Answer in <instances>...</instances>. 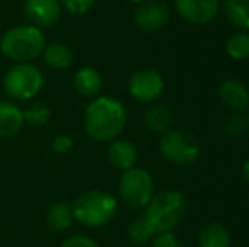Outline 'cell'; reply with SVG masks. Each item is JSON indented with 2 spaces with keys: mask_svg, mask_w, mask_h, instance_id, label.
<instances>
[{
  "mask_svg": "<svg viewBox=\"0 0 249 247\" xmlns=\"http://www.w3.org/2000/svg\"><path fill=\"white\" fill-rule=\"evenodd\" d=\"M127 124V112L122 102L114 97H95L87 105L83 125L93 141L112 142L119 139Z\"/></svg>",
  "mask_w": 249,
  "mask_h": 247,
  "instance_id": "obj_1",
  "label": "cell"
},
{
  "mask_svg": "<svg viewBox=\"0 0 249 247\" xmlns=\"http://www.w3.org/2000/svg\"><path fill=\"white\" fill-rule=\"evenodd\" d=\"M46 48V36L43 29L31 24L14 26L0 39V51L10 61L31 63L43 54Z\"/></svg>",
  "mask_w": 249,
  "mask_h": 247,
  "instance_id": "obj_2",
  "label": "cell"
},
{
  "mask_svg": "<svg viewBox=\"0 0 249 247\" xmlns=\"http://www.w3.org/2000/svg\"><path fill=\"white\" fill-rule=\"evenodd\" d=\"M73 217L78 224L90 229L104 227L117 214V200L104 190H89L76 197L71 203Z\"/></svg>",
  "mask_w": 249,
  "mask_h": 247,
  "instance_id": "obj_3",
  "label": "cell"
},
{
  "mask_svg": "<svg viewBox=\"0 0 249 247\" xmlns=\"http://www.w3.org/2000/svg\"><path fill=\"white\" fill-rule=\"evenodd\" d=\"M187 212L185 197L178 190H163L153 195L144 207V217L156 234L171 232Z\"/></svg>",
  "mask_w": 249,
  "mask_h": 247,
  "instance_id": "obj_4",
  "label": "cell"
},
{
  "mask_svg": "<svg viewBox=\"0 0 249 247\" xmlns=\"http://www.w3.org/2000/svg\"><path fill=\"white\" fill-rule=\"evenodd\" d=\"M44 86V76L33 63H16L3 76V90L10 99L26 102L39 95Z\"/></svg>",
  "mask_w": 249,
  "mask_h": 247,
  "instance_id": "obj_5",
  "label": "cell"
},
{
  "mask_svg": "<svg viewBox=\"0 0 249 247\" xmlns=\"http://www.w3.org/2000/svg\"><path fill=\"white\" fill-rule=\"evenodd\" d=\"M160 152L164 161L175 166H187L198 159L200 144L190 132L170 129L160 139Z\"/></svg>",
  "mask_w": 249,
  "mask_h": 247,
  "instance_id": "obj_6",
  "label": "cell"
},
{
  "mask_svg": "<svg viewBox=\"0 0 249 247\" xmlns=\"http://www.w3.org/2000/svg\"><path fill=\"white\" fill-rule=\"evenodd\" d=\"M153 195L154 183L146 169L134 166L127 171H122V176L119 180V197L125 207L132 210L144 208Z\"/></svg>",
  "mask_w": 249,
  "mask_h": 247,
  "instance_id": "obj_7",
  "label": "cell"
},
{
  "mask_svg": "<svg viewBox=\"0 0 249 247\" xmlns=\"http://www.w3.org/2000/svg\"><path fill=\"white\" fill-rule=\"evenodd\" d=\"M164 90V80L156 69L142 68L132 73L127 83V92L136 102L153 103Z\"/></svg>",
  "mask_w": 249,
  "mask_h": 247,
  "instance_id": "obj_8",
  "label": "cell"
},
{
  "mask_svg": "<svg viewBox=\"0 0 249 247\" xmlns=\"http://www.w3.org/2000/svg\"><path fill=\"white\" fill-rule=\"evenodd\" d=\"M170 20V9L160 0H144L134 12V24L142 33H158Z\"/></svg>",
  "mask_w": 249,
  "mask_h": 247,
  "instance_id": "obj_9",
  "label": "cell"
},
{
  "mask_svg": "<svg viewBox=\"0 0 249 247\" xmlns=\"http://www.w3.org/2000/svg\"><path fill=\"white\" fill-rule=\"evenodd\" d=\"M22 10L27 24L39 29L53 27L61 17V5L58 0H24Z\"/></svg>",
  "mask_w": 249,
  "mask_h": 247,
  "instance_id": "obj_10",
  "label": "cell"
},
{
  "mask_svg": "<svg viewBox=\"0 0 249 247\" xmlns=\"http://www.w3.org/2000/svg\"><path fill=\"white\" fill-rule=\"evenodd\" d=\"M175 9L190 24H209L219 14L220 0H175Z\"/></svg>",
  "mask_w": 249,
  "mask_h": 247,
  "instance_id": "obj_11",
  "label": "cell"
},
{
  "mask_svg": "<svg viewBox=\"0 0 249 247\" xmlns=\"http://www.w3.org/2000/svg\"><path fill=\"white\" fill-rule=\"evenodd\" d=\"M217 97L222 107L232 114H241L243 110L249 109V90L239 80H226L220 83Z\"/></svg>",
  "mask_w": 249,
  "mask_h": 247,
  "instance_id": "obj_12",
  "label": "cell"
},
{
  "mask_svg": "<svg viewBox=\"0 0 249 247\" xmlns=\"http://www.w3.org/2000/svg\"><path fill=\"white\" fill-rule=\"evenodd\" d=\"M107 159L115 169L127 171L138 163V149L127 139H114L108 146Z\"/></svg>",
  "mask_w": 249,
  "mask_h": 247,
  "instance_id": "obj_13",
  "label": "cell"
},
{
  "mask_svg": "<svg viewBox=\"0 0 249 247\" xmlns=\"http://www.w3.org/2000/svg\"><path fill=\"white\" fill-rule=\"evenodd\" d=\"M73 86L78 95L85 97V99H95L100 95L104 80H102L99 69H95L93 66H83L73 76Z\"/></svg>",
  "mask_w": 249,
  "mask_h": 247,
  "instance_id": "obj_14",
  "label": "cell"
},
{
  "mask_svg": "<svg viewBox=\"0 0 249 247\" xmlns=\"http://www.w3.org/2000/svg\"><path fill=\"white\" fill-rule=\"evenodd\" d=\"M22 127V109L9 100H0V137H14Z\"/></svg>",
  "mask_w": 249,
  "mask_h": 247,
  "instance_id": "obj_15",
  "label": "cell"
},
{
  "mask_svg": "<svg viewBox=\"0 0 249 247\" xmlns=\"http://www.w3.org/2000/svg\"><path fill=\"white\" fill-rule=\"evenodd\" d=\"M144 122L151 131L164 134L166 131H170L171 124H173V114H171L170 107L164 103H148L144 110Z\"/></svg>",
  "mask_w": 249,
  "mask_h": 247,
  "instance_id": "obj_16",
  "label": "cell"
},
{
  "mask_svg": "<svg viewBox=\"0 0 249 247\" xmlns=\"http://www.w3.org/2000/svg\"><path fill=\"white\" fill-rule=\"evenodd\" d=\"M43 61L46 66H50L53 69H58V71H63V69L71 68L73 61V51L70 49V46L63 43H50L46 44L43 51Z\"/></svg>",
  "mask_w": 249,
  "mask_h": 247,
  "instance_id": "obj_17",
  "label": "cell"
},
{
  "mask_svg": "<svg viewBox=\"0 0 249 247\" xmlns=\"http://www.w3.org/2000/svg\"><path fill=\"white\" fill-rule=\"evenodd\" d=\"M73 222H75L73 208H71V203H68V201H56V203H53L51 207L48 208L46 224L51 231L63 232L71 227Z\"/></svg>",
  "mask_w": 249,
  "mask_h": 247,
  "instance_id": "obj_18",
  "label": "cell"
},
{
  "mask_svg": "<svg viewBox=\"0 0 249 247\" xmlns=\"http://www.w3.org/2000/svg\"><path fill=\"white\" fill-rule=\"evenodd\" d=\"M231 234L222 224H207L198 234V247H229Z\"/></svg>",
  "mask_w": 249,
  "mask_h": 247,
  "instance_id": "obj_19",
  "label": "cell"
},
{
  "mask_svg": "<svg viewBox=\"0 0 249 247\" xmlns=\"http://www.w3.org/2000/svg\"><path fill=\"white\" fill-rule=\"evenodd\" d=\"M224 14L237 31H249V0H226Z\"/></svg>",
  "mask_w": 249,
  "mask_h": 247,
  "instance_id": "obj_20",
  "label": "cell"
},
{
  "mask_svg": "<svg viewBox=\"0 0 249 247\" xmlns=\"http://www.w3.org/2000/svg\"><path fill=\"white\" fill-rule=\"evenodd\" d=\"M226 53L236 61L249 60V31H236L227 39Z\"/></svg>",
  "mask_w": 249,
  "mask_h": 247,
  "instance_id": "obj_21",
  "label": "cell"
},
{
  "mask_svg": "<svg viewBox=\"0 0 249 247\" xmlns=\"http://www.w3.org/2000/svg\"><path fill=\"white\" fill-rule=\"evenodd\" d=\"M154 235H156V232L151 227L149 222L146 220L144 215L138 217L136 220H132L127 227V237H129V241L134 242V244H146Z\"/></svg>",
  "mask_w": 249,
  "mask_h": 247,
  "instance_id": "obj_22",
  "label": "cell"
},
{
  "mask_svg": "<svg viewBox=\"0 0 249 247\" xmlns=\"http://www.w3.org/2000/svg\"><path fill=\"white\" fill-rule=\"evenodd\" d=\"M51 115V109L44 103H31L27 109L22 110L24 124H29L33 127H43V125L50 124Z\"/></svg>",
  "mask_w": 249,
  "mask_h": 247,
  "instance_id": "obj_23",
  "label": "cell"
},
{
  "mask_svg": "<svg viewBox=\"0 0 249 247\" xmlns=\"http://www.w3.org/2000/svg\"><path fill=\"white\" fill-rule=\"evenodd\" d=\"M249 129L248 117H244L243 114H231L226 120H224V131L226 134H229L231 137H239V135L246 134Z\"/></svg>",
  "mask_w": 249,
  "mask_h": 247,
  "instance_id": "obj_24",
  "label": "cell"
},
{
  "mask_svg": "<svg viewBox=\"0 0 249 247\" xmlns=\"http://www.w3.org/2000/svg\"><path fill=\"white\" fill-rule=\"evenodd\" d=\"M61 9L70 12L71 16H85L93 9L97 0H58Z\"/></svg>",
  "mask_w": 249,
  "mask_h": 247,
  "instance_id": "obj_25",
  "label": "cell"
},
{
  "mask_svg": "<svg viewBox=\"0 0 249 247\" xmlns=\"http://www.w3.org/2000/svg\"><path fill=\"white\" fill-rule=\"evenodd\" d=\"M59 247H99V244H97L95 239H92L90 235L75 234V235L66 237Z\"/></svg>",
  "mask_w": 249,
  "mask_h": 247,
  "instance_id": "obj_26",
  "label": "cell"
},
{
  "mask_svg": "<svg viewBox=\"0 0 249 247\" xmlns=\"http://www.w3.org/2000/svg\"><path fill=\"white\" fill-rule=\"evenodd\" d=\"M51 148L53 151L56 152V154H68L70 151H71L73 148H75V141H73V137H70V135H56L54 139H53L51 142Z\"/></svg>",
  "mask_w": 249,
  "mask_h": 247,
  "instance_id": "obj_27",
  "label": "cell"
},
{
  "mask_svg": "<svg viewBox=\"0 0 249 247\" xmlns=\"http://www.w3.org/2000/svg\"><path fill=\"white\" fill-rule=\"evenodd\" d=\"M151 247H181V242L173 232H161L153 237V246Z\"/></svg>",
  "mask_w": 249,
  "mask_h": 247,
  "instance_id": "obj_28",
  "label": "cell"
},
{
  "mask_svg": "<svg viewBox=\"0 0 249 247\" xmlns=\"http://www.w3.org/2000/svg\"><path fill=\"white\" fill-rule=\"evenodd\" d=\"M243 178L246 180V183L249 185V159H246V163L243 165Z\"/></svg>",
  "mask_w": 249,
  "mask_h": 247,
  "instance_id": "obj_29",
  "label": "cell"
},
{
  "mask_svg": "<svg viewBox=\"0 0 249 247\" xmlns=\"http://www.w3.org/2000/svg\"><path fill=\"white\" fill-rule=\"evenodd\" d=\"M125 2H132V3H141V2H144V0H125Z\"/></svg>",
  "mask_w": 249,
  "mask_h": 247,
  "instance_id": "obj_30",
  "label": "cell"
},
{
  "mask_svg": "<svg viewBox=\"0 0 249 247\" xmlns=\"http://www.w3.org/2000/svg\"><path fill=\"white\" fill-rule=\"evenodd\" d=\"M248 124H249V109H248Z\"/></svg>",
  "mask_w": 249,
  "mask_h": 247,
  "instance_id": "obj_31",
  "label": "cell"
}]
</instances>
